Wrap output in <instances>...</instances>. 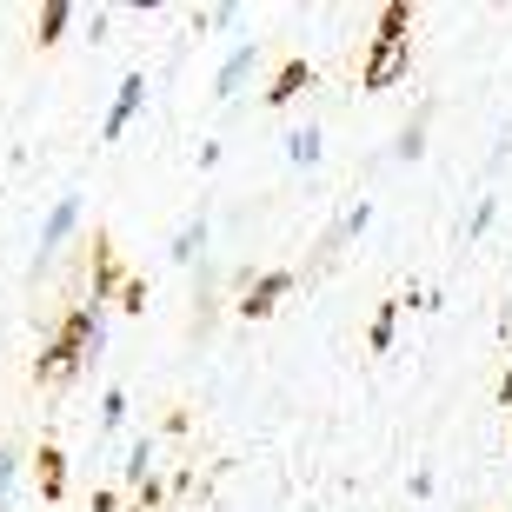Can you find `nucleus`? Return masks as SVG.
<instances>
[{
    "instance_id": "f257e3e1",
    "label": "nucleus",
    "mask_w": 512,
    "mask_h": 512,
    "mask_svg": "<svg viewBox=\"0 0 512 512\" xmlns=\"http://www.w3.org/2000/svg\"><path fill=\"white\" fill-rule=\"evenodd\" d=\"M80 213H87V193H60L54 207H47V220H40V253H34V273H47V266L60 260V247L80 233Z\"/></svg>"
},
{
    "instance_id": "f03ea898",
    "label": "nucleus",
    "mask_w": 512,
    "mask_h": 512,
    "mask_svg": "<svg viewBox=\"0 0 512 512\" xmlns=\"http://www.w3.org/2000/svg\"><path fill=\"white\" fill-rule=\"evenodd\" d=\"M399 60H406V7H386L380 14V47H373V60H366V87H373V94L393 87Z\"/></svg>"
},
{
    "instance_id": "7ed1b4c3",
    "label": "nucleus",
    "mask_w": 512,
    "mask_h": 512,
    "mask_svg": "<svg viewBox=\"0 0 512 512\" xmlns=\"http://www.w3.org/2000/svg\"><path fill=\"white\" fill-rule=\"evenodd\" d=\"M60 346L74 353V366H80V373H87V366H100V360H107V313H100V306L87 300V306L74 313V320H67Z\"/></svg>"
},
{
    "instance_id": "20e7f679",
    "label": "nucleus",
    "mask_w": 512,
    "mask_h": 512,
    "mask_svg": "<svg viewBox=\"0 0 512 512\" xmlns=\"http://www.w3.org/2000/svg\"><path fill=\"white\" fill-rule=\"evenodd\" d=\"M260 40H240V47H233V54L227 60H220V74H213V100H220V107H227V100H240V94H247V87H253V74H260Z\"/></svg>"
},
{
    "instance_id": "39448f33",
    "label": "nucleus",
    "mask_w": 512,
    "mask_h": 512,
    "mask_svg": "<svg viewBox=\"0 0 512 512\" xmlns=\"http://www.w3.org/2000/svg\"><path fill=\"white\" fill-rule=\"evenodd\" d=\"M147 94H153V80H147V74H120L114 107H107V120H100V140H120V133L133 127V114L147 107Z\"/></svg>"
},
{
    "instance_id": "423d86ee",
    "label": "nucleus",
    "mask_w": 512,
    "mask_h": 512,
    "mask_svg": "<svg viewBox=\"0 0 512 512\" xmlns=\"http://www.w3.org/2000/svg\"><path fill=\"white\" fill-rule=\"evenodd\" d=\"M207 247H213V220H207V213H193L187 227H173L167 260H173V266H200V260H207Z\"/></svg>"
},
{
    "instance_id": "0eeeda50",
    "label": "nucleus",
    "mask_w": 512,
    "mask_h": 512,
    "mask_svg": "<svg viewBox=\"0 0 512 512\" xmlns=\"http://www.w3.org/2000/svg\"><path fill=\"white\" fill-rule=\"evenodd\" d=\"M286 293H293V273H260V280L240 293V313H247V320H266V313H273Z\"/></svg>"
},
{
    "instance_id": "6e6552de",
    "label": "nucleus",
    "mask_w": 512,
    "mask_h": 512,
    "mask_svg": "<svg viewBox=\"0 0 512 512\" xmlns=\"http://www.w3.org/2000/svg\"><path fill=\"white\" fill-rule=\"evenodd\" d=\"M426 127H433V100H426V107L393 133V147H386V153H393L399 167H419V160H426Z\"/></svg>"
},
{
    "instance_id": "1a4fd4ad",
    "label": "nucleus",
    "mask_w": 512,
    "mask_h": 512,
    "mask_svg": "<svg viewBox=\"0 0 512 512\" xmlns=\"http://www.w3.org/2000/svg\"><path fill=\"white\" fill-rule=\"evenodd\" d=\"M320 153H326V133L320 127H293V133H286V160H293L300 173L320 167Z\"/></svg>"
},
{
    "instance_id": "9d476101",
    "label": "nucleus",
    "mask_w": 512,
    "mask_h": 512,
    "mask_svg": "<svg viewBox=\"0 0 512 512\" xmlns=\"http://www.w3.org/2000/svg\"><path fill=\"white\" fill-rule=\"evenodd\" d=\"M306 80H313V67H306V60H286L280 74H273V87H266V107H286V100L300 94Z\"/></svg>"
},
{
    "instance_id": "9b49d317",
    "label": "nucleus",
    "mask_w": 512,
    "mask_h": 512,
    "mask_svg": "<svg viewBox=\"0 0 512 512\" xmlns=\"http://www.w3.org/2000/svg\"><path fill=\"white\" fill-rule=\"evenodd\" d=\"M493 220H499V193H479L473 213L459 220V240H486V233H493Z\"/></svg>"
},
{
    "instance_id": "f8f14e48",
    "label": "nucleus",
    "mask_w": 512,
    "mask_h": 512,
    "mask_svg": "<svg viewBox=\"0 0 512 512\" xmlns=\"http://www.w3.org/2000/svg\"><path fill=\"white\" fill-rule=\"evenodd\" d=\"M67 20H74V7H67V0H47V7L34 14V40H40V47H54V40L67 34Z\"/></svg>"
},
{
    "instance_id": "ddd939ff",
    "label": "nucleus",
    "mask_w": 512,
    "mask_h": 512,
    "mask_svg": "<svg viewBox=\"0 0 512 512\" xmlns=\"http://www.w3.org/2000/svg\"><path fill=\"white\" fill-rule=\"evenodd\" d=\"M153 453H160V439H133V446H127V466H120V473H127L133 486H153Z\"/></svg>"
},
{
    "instance_id": "4468645a",
    "label": "nucleus",
    "mask_w": 512,
    "mask_h": 512,
    "mask_svg": "<svg viewBox=\"0 0 512 512\" xmlns=\"http://www.w3.org/2000/svg\"><path fill=\"white\" fill-rule=\"evenodd\" d=\"M20 466H27L20 446H0V512L14 506V493H20Z\"/></svg>"
},
{
    "instance_id": "2eb2a0df",
    "label": "nucleus",
    "mask_w": 512,
    "mask_h": 512,
    "mask_svg": "<svg viewBox=\"0 0 512 512\" xmlns=\"http://www.w3.org/2000/svg\"><path fill=\"white\" fill-rule=\"evenodd\" d=\"M100 426H107V433H120V426H127V393H120V386H107V393H100Z\"/></svg>"
},
{
    "instance_id": "dca6fc26",
    "label": "nucleus",
    "mask_w": 512,
    "mask_h": 512,
    "mask_svg": "<svg viewBox=\"0 0 512 512\" xmlns=\"http://www.w3.org/2000/svg\"><path fill=\"white\" fill-rule=\"evenodd\" d=\"M240 20H247V7H200V14H193V27H240Z\"/></svg>"
},
{
    "instance_id": "f3484780",
    "label": "nucleus",
    "mask_w": 512,
    "mask_h": 512,
    "mask_svg": "<svg viewBox=\"0 0 512 512\" xmlns=\"http://www.w3.org/2000/svg\"><path fill=\"white\" fill-rule=\"evenodd\" d=\"M366 227H373V200H353V207L340 213V233H346V240H360Z\"/></svg>"
},
{
    "instance_id": "a211bd4d",
    "label": "nucleus",
    "mask_w": 512,
    "mask_h": 512,
    "mask_svg": "<svg viewBox=\"0 0 512 512\" xmlns=\"http://www.w3.org/2000/svg\"><path fill=\"white\" fill-rule=\"evenodd\" d=\"M512 160V127H499V140H493V153H486V167H479V180H493L499 167Z\"/></svg>"
},
{
    "instance_id": "6ab92c4d",
    "label": "nucleus",
    "mask_w": 512,
    "mask_h": 512,
    "mask_svg": "<svg viewBox=\"0 0 512 512\" xmlns=\"http://www.w3.org/2000/svg\"><path fill=\"white\" fill-rule=\"evenodd\" d=\"M393 320H399V306H380V320H373V346H380V353L393 346Z\"/></svg>"
},
{
    "instance_id": "aec40b11",
    "label": "nucleus",
    "mask_w": 512,
    "mask_h": 512,
    "mask_svg": "<svg viewBox=\"0 0 512 512\" xmlns=\"http://www.w3.org/2000/svg\"><path fill=\"white\" fill-rule=\"evenodd\" d=\"M40 486H47V499L60 493V453H40Z\"/></svg>"
}]
</instances>
